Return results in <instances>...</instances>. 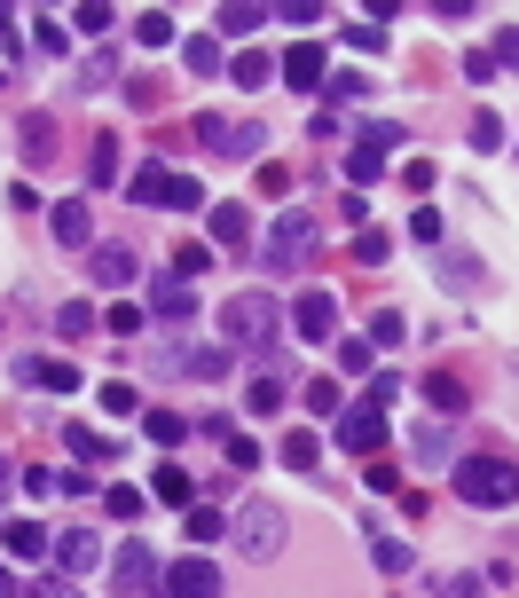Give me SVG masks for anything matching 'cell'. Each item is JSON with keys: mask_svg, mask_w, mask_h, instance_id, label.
<instances>
[{"mask_svg": "<svg viewBox=\"0 0 519 598\" xmlns=\"http://www.w3.org/2000/svg\"><path fill=\"white\" fill-rule=\"evenodd\" d=\"M221 331L252 363H284V307H276V292H236L221 307Z\"/></svg>", "mask_w": 519, "mask_h": 598, "instance_id": "6da1fadb", "label": "cell"}, {"mask_svg": "<svg viewBox=\"0 0 519 598\" xmlns=\"http://www.w3.org/2000/svg\"><path fill=\"white\" fill-rule=\"evenodd\" d=\"M449 488H457L472 511H511V504H519V465H511V457H457V465H449Z\"/></svg>", "mask_w": 519, "mask_h": 598, "instance_id": "7a4b0ae2", "label": "cell"}, {"mask_svg": "<svg viewBox=\"0 0 519 598\" xmlns=\"http://www.w3.org/2000/svg\"><path fill=\"white\" fill-rule=\"evenodd\" d=\"M315 244H323V221L292 205V213L268 221V252H260V261H268V276H299V268L315 261Z\"/></svg>", "mask_w": 519, "mask_h": 598, "instance_id": "3957f363", "label": "cell"}, {"mask_svg": "<svg viewBox=\"0 0 519 598\" xmlns=\"http://www.w3.org/2000/svg\"><path fill=\"white\" fill-rule=\"evenodd\" d=\"M111 582H119V598H165V559L142 536H126V551L111 559Z\"/></svg>", "mask_w": 519, "mask_h": 598, "instance_id": "277c9868", "label": "cell"}, {"mask_svg": "<svg viewBox=\"0 0 519 598\" xmlns=\"http://www.w3.org/2000/svg\"><path fill=\"white\" fill-rule=\"evenodd\" d=\"M197 142H205V150H221V158H260V150H268V126H260V119L197 111Z\"/></svg>", "mask_w": 519, "mask_h": 598, "instance_id": "5b68a950", "label": "cell"}, {"mask_svg": "<svg viewBox=\"0 0 519 598\" xmlns=\"http://www.w3.org/2000/svg\"><path fill=\"white\" fill-rule=\"evenodd\" d=\"M386 150H401V126L394 119H363V134H355V150H346V182H378L386 174Z\"/></svg>", "mask_w": 519, "mask_h": 598, "instance_id": "8992f818", "label": "cell"}, {"mask_svg": "<svg viewBox=\"0 0 519 598\" xmlns=\"http://www.w3.org/2000/svg\"><path fill=\"white\" fill-rule=\"evenodd\" d=\"M150 371L213 386V378H228V371H236V355H228V347H157V355H150Z\"/></svg>", "mask_w": 519, "mask_h": 598, "instance_id": "52a82bcc", "label": "cell"}, {"mask_svg": "<svg viewBox=\"0 0 519 598\" xmlns=\"http://www.w3.org/2000/svg\"><path fill=\"white\" fill-rule=\"evenodd\" d=\"M236 544H244L252 559H276V551H284V511H276V504H244V511H236Z\"/></svg>", "mask_w": 519, "mask_h": 598, "instance_id": "ba28073f", "label": "cell"}, {"mask_svg": "<svg viewBox=\"0 0 519 598\" xmlns=\"http://www.w3.org/2000/svg\"><path fill=\"white\" fill-rule=\"evenodd\" d=\"M150 315H157V323H173V331H182V323H197V284L165 268V276L150 284Z\"/></svg>", "mask_w": 519, "mask_h": 598, "instance_id": "9c48e42d", "label": "cell"}, {"mask_svg": "<svg viewBox=\"0 0 519 598\" xmlns=\"http://www.w3.org/2000/svg\"><path fill=\"white\" fill-rule=\"evenodd\" d=\"M165 598H221V567H213L205 551L173 559V567H165Z\"/></svg>", "mask_w": 519, "mask_h": 598, "instance_id": "30bf717a", "label": "cell"}, {"mask_svg": "<svg viewBox=\"0 0 519 598\" xmlns=\"http://www.w3.org/2000/svg\"><path fill=\"white\" fill-rule=\"evenodd\" d=\"M292 331L307 338V347H330V338H338V300H330V292H299Z\"/></svg>", "mask_w": 519, "mask_h": 598, "instance_id": "8fae6325", "label": "cell"}, {"mask_svg": "<svg viewBox=\"0 0 519 598\" xmlns=\"http://www.w3.org/2000/svg\"><path fill=\"white\" fill-rule=\"evenodd\" d=\"M378 442H386V409H363V402L338 409V449H346V457H370Z\"/></svg>", "mask_w": 519, "mask_h": 598, "instance_id": "7c38bea8", "label": "cell"}, {"mask_svg": "<svg viewBox=\"0 0 519 598\" xmlns=\"http://www.w3.org/2000/svg\"><path fill=\"white\" fill-rule=\"evenodd\" d=\"M48 229H55V244H63V252H95V213H86L79 197L48 205Z\"/></svg>", "mask_w": 519, "mask_h": 598, "instance_id": "4fadbf2b", "label": "cell"}, {"mask_svg": "<svg viewBox=\"0 0 519 598\" xmlns=\"http://www.w3.org/2000/svg\"><path fill=\"white\" fill-rule=\"evenodd\" d=\"M17 378L24 386H48V394H79V363H55V355H17Z\"/></svg>", "mask_w": 519, "mask_h": 598, "instance_id": "5bb4252c", "label": "cell"}, {"mask_svg": "<svg viewBox=\"0 0 519 598\" xmlns=\"http://www.w3.org/2000/svg\"><path fill=\"white\" fill-rule=\"evenodd\" d=\"M86 276H95V284H134L142 276V252L134 244H95V252H86Z\"/></svg>", "mask_w": 519, "mask_h": 598, "instance_id": "9a60e30c", "label": "cell"}, {"mask_svg": "<svg viewBox=\"0 0 519 598\" xmlns=\"http://www.w3.org/2000/svg\"><path fill=\"white\" fill-rule=\"evenodd\" d=\"M276 71L292 79V88H299V95H315V88H323V48H315V40H299V48H292V55H284Z\"/></svg>", "mask_w": 519, "mask_h": 598, "instance_id": "2e32d148", "label": "cell"}, {"mask_svg": "<svg viewBox=\"0 0 519 598\" xmlns=\"http://www.w3.org/2000/svg\"><path fill=\"white\" fill-rule=\"evenodd\" d=\"M48 551H55V567H63V575H71V582H79V575H86V567H95V559H103V544H95V536H79V528H71V536H55V544H48Z\"/></svg>", "mask_w": 519, "mask_h": 598, "instance_id": "e0dca14e", "label": "cell"}, {"mask_svg": "<svg viewBox=\"0 0 519 598\" xmlns=\"http://www.w3.org/2000/svg\"><path fill=\"white\" fill-rule=\"evenodd\" d=\"M55 158H63L55 119H48V111H32V119H24V165H55Z\"/></svg>", "mask_w": 519, "mask_h": 598, "instance_id": "ac0fdd59", "label": "cell"}, {"mask_svg": "<svg viewBox=\"0 0 519 598\" xmlns=\"http://www.w3.org/2000/svg\"><path fill=\"white\" fill-rule=\"evenodd\" d=\"M425 402H432V409H441L449 425H457V417L472 409V394H465V378H449V371H432V378H425Z\"/></svg>", "mask_w": 519, "mask_h": 598, "instance_id": "d6986e66", "label": "cell"}, {"mask_svg": "<svg viewBox=\"0 0 519 598\" xmlns=\"http://www.w3.org/2000/svg\"><path fill=\"white\" fill-rule=\"evenodd\" d=\"M441 284H449V292H457V300H472V292H480V284H488V268H480V261H472V252H441Z\"/></svg>", "mask_w": 519, "mask_h": 598, "instance_id": "ffe728a7", "label": "cell"}, {"mask_svg": "<svg viewBox=\"0 0 519 598\" xmlns=\"http://www.w3.org/2000/svg\"><path fill=\"white\" fill-rule=\"evenodd\" d=\"M142 434H150L157 449H182V442H190V417H182V409H142Z\"/></svg>", "mask_w": 519, "mask_h": 598, "instance_id": "44dd1931", "label": "cell"}, {"mask_svg": "<svg viewBox=\"0 0 519 598\" xmlns=\"http://www.w3.org/2000/svg\"><path fill=\"white\" fill-rule=\"evenodd\" d=\"M409 449H417V465H425V473H441L457 442H449V425H417V434H409Z\"/></svg>", "mask_w": 519, "mask_h": 598, "instance_id": "7402d4cb", "label": "cell"}, {"mask_svg": "<svg viewBox=\"0 0 519 598\" xmlns=\"http://www.w3.org/2000/svg\"><path fill=\"white\" fill-rule=\"evenodd\" d=\"M0 544H9V559H40L55 536H48L40 520H9V528H0Z\"/></svg>", "mask_w": 519, "mask_h": 598, "instance_id": "603a6c76", "label": "cell"}, {"mask_svg": "<svg viewBox=\"0 0 519 598\" xmlns=\"http://www.w3.org/2000/svg\"><path fill=\"white\" fill-rule=\"evenodd\" d=\"M182 63H190L197 79H221V71H228V55H221V40H205V32H197V40L182 48Z\"/></svg>", "mask_w": 519, "mask_h": 598, "instance_id": "cb8c5ba5", "label": "cell"}, {"mask_svg": "<svg viewBox=\"0 0 519 598\" xmlns=\"http://www.w3.org/2000/svg\"><path fill=\"white\" fill-rule=\"evenodd\" d=\"M276 457H284L292 473H315V465H323V442H315V434H284V442H276Z\"/></svg>", "mask_w": 519, "mask_h": 598, "instance_id": "d4e9b609", "label": "cell"}, {"mask_svg": "<svg viewBox=\"0 0 519 598\" xmlns=\"http://www.w3.org/2000/svg\"><path fill=\"white\" fill-rule=\"evenodd\" d=\"M111 79H119V55L103 48V55H86V63H79V95H103Z\"/></svg>", "mask_w": 519, "mask_h": 598, "instance_id": "484cf974", "label": "cell"}, {"mask_svg": "<svg viewBox=\"0 0 519 598\" xmlns=\"http://www.w3.org/2000/svg\"><path fill=\"white\" fill-rule=\"evenodd\" d=\"M86 182H95V190L119 182V142H111V134H95V150H86Z\"/></svg>", "mask_w": 519, "mask_h": 598, "instance_id": "4316f807", "label": "cell"}, {"mask_svg": "<svg viewBox=\"0 0 519 598\" xmlns=\"http://www.w3.org/2000/svg\"><path fill=\"white\" fill-rule=\"evenodd\" d=\"M252 236V213L244 205H213V244H244Z\"/></svg>", "mask_w": 519, "mask_h": 598, "instance_id": "83f0119b", "label": "cell"}, {"mask_svg": "<svg viewBox=\"0 0 519 598\" xmlns=\"http://www.w3.org/2000/svg\"><path fill=\"white\" fill-rule=\"evenodd\" d=\"M165 182H173L165 165H134V182H126V190H134V205H165Z\"/></svg>", "mask_w": 519, "mask_h": 598, "instance_id": "f1b7e54d", "label": "cell"}, {"mask_svg": "<svg viewBox=\"0 0 519 598\" xmlns=\"http://www.w3.org/2000/svg\"><path fill=\"white\" fill-rule=\"evenodd\" d=\"M95 323H103V315L86 307V300H63V307H55V331H63V338H86Z\"/></svg>", "mask_w": 519, "mask_h": 598, "instance_id": "f546056e", "label": "cell"}, {"mask_svg": "<svg viewBox=\"0 0 519 598\" xmlns=\"http://www.w3.org/2000/svg\"><path fill=\"white\" fill-rule=\"evenodd\" d=\"M370 559H378L386 575H409V567H417V551H409V544H394V536H370Z\"/></svg>", "mask_w": 519, "mask_h": 598, "instance_id": "4dcf8cb0", "label": "cell"}, {"mask_svg": "<svg viewBox=\"0 0 519 598\" xmlns=\"http://www.w3.org/2000/svg\"><path fill=\"white\" fill-rule=\"evenodd\" d=\"M213 24H221V32H260V24H268V9H252V0H228Z\"/></svg>", "mask_w": 519, "mask_h": 598, "instance_id": "1f68e13d", "label": "cell"}, {"mask_svg": "<svg viewBox=\"0 0 519 598\" xmlns=\"http://www.w3.org/2000/svg\"><path fill=\"white\" fill-rule=\"evenodd\" d=\"M323 95H330V111H338V103H363L370 79H363V71H338V79H323Z\"/></svg>", "mask_w": 519, "mask_h": 598, "instance_id": "d6a6232c", "label": "cell"}, {"mask_svg": "<svg viewBox=\"0 0 519 598\" xmlns=\"http://www.w3.org/2000/svg\"><path fill=\"white\" fill-rule=\"evenodd\" d=\"M370 363H378V347H370V338H338V371H346V378H363Z\"/></svg>", "mask_w": 519, "mask_h": 598, "instance_id": "836d02e7", "label": "cell"}, {"mask_svg": "<svg viewBox=\"0 0 519 598\" xmlns=\"http://www.w3.org/2000/svg\"><path fill=\"white\" fill-rule=\"evenodd\" d=\"M228 79H236V88H268L276 63H268V55H236V63H228Z\"/></svg>", "mask_w": 519, "mask_h": 598, "instance_id": "e575fe53", "label": "cell"}, {"mask_svg": "<svg viewBox=\"0 0 519 598\" xmlns=\"http://www.w3.org/2000/svg\"><path fill=\"white\" fill-rule=\"evenodd\" d=\"M71 457H86V465H103V457H119L103 434H95V425H71Z\"/></svg>", "mask_w": 519, "mask_h": 598, "instance_id": "d590c367", "label": "cell"}, {"mask_svg": "<svg viewBox=\"0 0 519 598\" xmlns=\"http://www.w3.org/2000/svg\"><path fill=\"white\" fill-rule=\"evenodd\" d=\"M205 268H213V244H182V252H173V276H190V284H197Z\"/></svg>", "mask_w": 519, "mask_h": 598, "instance_id": "8d00e7d4", "label": "cell"}, {"mask_svg": "<svg viewBox=\"0 0 519 598\" xmlns=\"http://www.w3.org/2000/svg\"><path fill=\"white\" fill-rule=\"evenodd\" d=\"M465 134H472V150H503V119H496V111H472Z\"/></svg>", "mask_w": 519, "mask_h": 598, "instance_id": "74e56055", "label": "cell"}, {"mask_svg": "<svg viewBox=\"0 0 519 598\" xmlns=\"http://www.w3.org/2000/svg\"><path fill=\"white\" fill-rule=\"evenodd\" d=\"M157 496H165V504H190L197 488H190V473H182V465H157Z\"/></svg>", "mask_w": 519, "mask_h": 598, "instance_id": "f35d334b", "label": "cell"}, {"mask_svg": "<svg viewBox=\"0 0 519 598\" xmlns=\"http://www.w3.org/2000/svg\"><path fill=\"white\" fill-rule=\"evenodd\" d=\"M386 252H394V236H386V229H363V236H355V261H363V268H378Z\"/></svg>", "mask_w": 519, "mask_h": 598, "instance_id": "ab89813d", "label": "cell"}, {"mask_svg": "<svg viewBox=\"0 0 519 598\" xmlns=\"http://www.w3.org/2000/svg\"><path fill=\"white\" fill-rule=\"evenodd\" d=\"M346 48H355V55H378V48H386L378 17H363V24H346Z\"/></svg>", "mask_w": 519, "mask_h": 598, "instance_id": "60d3db41", "label": "cell"}, {"mask_svg": "<svg viewBox=\"0 0 519 598\" xmlns=\"http://www.w3.org/2000/svg\"><path fill=\"white\" fill-rule=\"evenodd\" d=\"M71 24H79V32H86V40H103V32H111V24H119V17H111V9H103V0H86V9H79V17H71Z\"/></svg>", "mask_w": 519, "mask_h": 598, "instance_id": "b9f144b4", "label": "cell"}, {"mask_svg": "<svg viewBox=\"0 0 519 598\" xmlns=\"http://www.w3.org/2000/svg\"><path fill=\"white\" fill-rule=\"evenodd\" d=\"M134 40H142V48H165V40H173V17H157V9L134 17Z\"/></svg>", "mask_w": 519, "mask_h": 598, "instance_id": "7bdbcfd3", "label": "cell"}, {"mask_svg": "<svg viewBox=\"0 0 519 598\" xmlns=\"http://www.w3.org/2000/svg\"><path fill=\"white\" fill-rule=\"evenodd\" d=\"M307 409H315V417H330V409H346V394H338V378H315V386H307Z\"/></svg>", "mask_w": 519, "mask_h": 598, "instance_id": "ee69618b", "label": "cell"}, {"mask_svg": "<svg viewBox=\"0 0 519 598\" xmlns=\"http://www.w3.org/2000/svg\"><path fill=\"white\" fill-rule=\"evenodd\" d=\"M165 205H173V213H197V205H205V190H197V182H182V174H173V182H165Z\"/></svg>", "mask_w": 519, "mask_h": 598, "instance_id": "f6af8a7d", "label": "cell"}, {"mask_svg": "<svg viewBox=\"0 0 519 598\" xmlns=\"http://www.w3.org/2000/svg\"><path fill=\"white\" fill-rule=\"evenodd\" d=\"M103 511H111V520H142V496L134 488H103Z\"/></svg>", "mask_w": 519, "mask_h": 598, "instance_id": "bcb514c9", "label": "cell"}, {"mask_svg": "<svg viewBox=\"0 0 519 598\" xmlns=\"http://www.w3.org/2000/svg\"><path fill=\"white\" fill-rule=\"evenodd\" d=\"M213 536H221V511H205V504H190V544H197V551H205V544H213Z\"/></svg>", "mask_w": 519, "mask_h": 598, "instance_id": "7dc6e473", "label": "cell"}, {"mask_svg": "<svg viewBox=\"0 0 519 598\" xmlns=\"http://www.w3.org/2000/svg\"><path fill=\"white\" fill-rule=\"evenodd\" d=\"M401 402V378L386 371V378H370V394H363V409H394Z\"/></svg>", "mask_w": 519, "mask_h": 598, "instance_id": "c3c4849f", "label": "cell"}, {"mask_svg": "<svg viewBox=\"0 0 519 598\" xmlns=\"http://www.w3.org/2000/svg\"><path fill=\"white\" fill-rule=\"evenodd\" d=\"M268 17H284V24H315L323 9H315V0H276V9H268Z\"/></svg>", "mask_w": 519, "mask_h": 598, "instance_id": "681fc988", "label": "cell"}, {"mask_svg": "<svg viewBox=\"0 0 519 598\" xmlns=\"http://www.w3.org/2000/svg\"><path fill=\"white\" fill-rule=\"evenodd\" d=\"M244 402H252V409H260V417H268V409H276V402H284V386H276V378H252V394H244Z\"/></svg>", "mask_w": 519, "mask_h": 598, "instance_id": "f907efd6", "label": "cell"}, {"mask_svg": "<svg viewBox=\"0 0 519 598\" xmlns=\"http://www.w3.org/2000/svg\"><path fill=\"white\" fill-rule=\"evenodd\" d=\"M394 338H401V315H394V307L370 315V347H394Z\"/></svg>", "mask_w": 519, "mask_h": 598, "instance_id": "816d5d0a", "label": "cell"}, {"mask_svg": "<svg viewBox=\"0 0 519 598\" xmlns=\"http://www.w3.org/2000/svg\"><path fill=\"white\" fill-rule=\"evenodd\" d=\"M228 465H236V473H252V465H260V442H244V434H228Z\"/></svg>", "mask_w": 519, "mask_h": 598, "instance_id": "f5cc1de1", "label": "cell"}, {"mask_svg": "<svg viewBox=\"0 0 519 598\" xmlns=\"http://www.w3.org/2000/svg\"><path fill=\"white\" fill-rule=\"evenodd\" d=\"M24 598H79V582H71V575H48V582H32Z\"/></svg>", "mask_w": 519, "mask_h": 598, "instance_id": "db71d44e", "label": "cell"}, {"mask_svg": "<svg viewBox=\"0 0 519 598\" xmlns=\"http://www.w3.org/2000/svg\"><path fill=\"white\" fill-rule=\"evenodd\" d=\"M401 190H417V197L432 190V165H425V158H409V165H401Z\"/></svg>", "mask_w": 519, "mask_h": 598, "instance_id": "11a10c76", "label": "cell"}, {"mask_svg": "<svg viewBox=\"0 0 519 598\" xmlns=\"http://www.w3.org/2000/svg\"><path fill=\"white\" fill-rule=\"evenodd\" d=\"M409 236L417 244H441V213H409Z\"/></svg>", "mask_w": 519, "mask_h": 598, "instance_id": "9f6ffc18", "label": "cell"}, {"mask_svg": "<svg viewBox=\"0 0 519 598\" xmlns=\"http://www.w3.org/2000/svg\"><path fill=\"white\" fill-rule=\"evenodd\" d=\"M103 323H111V331H119V338H134V331H142V307H111V315H103Z\"/></svg>", "mask_w": 519, "mask_h": 598, "instance_id": "6f0895ef", "label": "cell"}, {"mask_svg": "<svg viewBox=\"0 0 519 598\" xmlns=\"http://www.w3.org/2000/svg\"><path fill=\"white\" fill-rule=\"evenodd\" d=\"M449 598H488V575H449Z\"/></svg>", "mask_w": 519, "mask_h": 598, "instance_id": "680465c9", "label": "cell"}, {"mask_svg": "<svg viewBox=\"0 0 519 598\" xmlns=\"http://www.w3.org/2000/svg\"><path fill=\"white\" fill-rule=\"evenodd\" d=\"M496 63H511V71H519V32H496Z\"/></svg>", "mask_w": 519, "mask_h": 598, "instance_id": "91938a15", "label": "cell"}, {"mask_svg": "<svg viewBox=\"0 0 519 598\" xmlns=\"http://www.w3.org/2000/svg\"><path fill=\"white\" fill-rule=\"evenodd\" d=\"M0 55L17 63V17H9V9H0Z\"/></svg>", "mask_w": 519, "mask_h": 598, "instance_id": "94428289", "label": "cell"}, {"mask_svg": "<svg viewBox=\"0 0 519 598\" xmlns=\"http://www.w3.org/2000/svg\"><path fill=\"white\" fill-rule=\"evenodd\" d=\"M9 480H17V465H9V457H0V504H9Z\"/></svg>", "mask_w": 519, "mask_h": 598, "instance_id": "6125c7cd", "label": "cell"}, {"mask_svg": "<svg viewBox=\"0 0 519 598\" xmlns=\"http://www.w3.org/2000/svg\"><path fill=\"white\" fill-rule=\"evenodd\" d=\"M0 598H24V590H17V575H9V567H0Z\"/></svg>", "mask_w": 519, "mask_h": 598, "instance_id": "be15d7a7", "label": "cell"}]
</instances>
